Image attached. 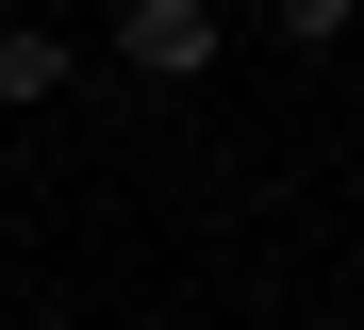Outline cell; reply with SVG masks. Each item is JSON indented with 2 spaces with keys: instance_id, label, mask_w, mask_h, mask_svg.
<instances>
[{
  "instance_id": "obj_1",
  "label": "cell",
  "mask_w": 364,
  "mask_h": 330,
  "mask_svg": "<svg viewBox=\"0 0 364 330\" xmlns=\"http://www.w3.org/2000/svg\"><path fill=\"white\" fill-rule=\"evenodd\" d=\"M215 50H232L215 0H116V66H133V83H199Z\"/></svg>"
},
{
  "instance_id": "obj_2",
  "label": "cell",
  "mask_w": 364,
  "mask_h": 330,
  "mask_svg": "<svg viewBox=\"0 0 364 330\" xmlns=\"http://www.w3.org/2000/svg\"><path fill=\"white\" fill-rule=\"evenodd\" d=\"M0 99H17V116H33V99H67V33H33V17H0Z\"/></svg>"
},
{
  "instance_id": "obj_3",
  "label": "cell",
  "mask_w": 364,
  "mask_h": 330,
  "mask_svg": "<svg viewBox=\"0 0 364 330\" xmlns=\"http://www.w3.org/2000/svg\"><path fill=\"white\" fill-rule=\"evenodd\" d=\"M265 17H282V50H348V33H364V0H265Z\"/></svg>"
}]
</instances>
